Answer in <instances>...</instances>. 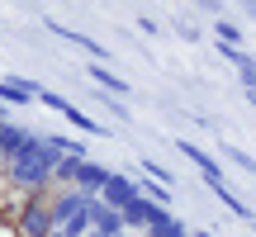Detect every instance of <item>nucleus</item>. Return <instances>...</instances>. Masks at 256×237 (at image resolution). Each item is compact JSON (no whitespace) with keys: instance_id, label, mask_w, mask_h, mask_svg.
<instances>
[{"instance_id":"obj_1","label":"nucleus","mask_w":256,"mask_h":237,"mask_svg":"<svg viewBox=\"0 0 256 237\" xmlns=\"http://www.w3.org/2000/svg\"><path fill=\"white\" fill-rule=\"evenodd\" d=\"M57 162H62V152H52V147H48V138L38 133L19 156H10V162H5V180L19 185V190H28V194L52 190V171H57Z\"/></svg>"},{"instance_id":"obj_2","label":"nucleus","mask_w":256,"mask_h":237,"mask_svg":"<svg viewBox=\"0 0 256 237\" xmlns=\"http://www.w3.org/2000/svg\"><path fill=\"white\" fill-rule=\"evenodd\" d=\"M10 232L14 237H48V232H57V223H52V190H38L34 200L24 204V214L14 218Z\"/></svg>"},{"instance_id":"obj_3","label":"nucleus","mask_w":256,"mask_h":237,"mask_svg":"<svg viewBox=\"0 0 256 237\" xmlns=\"http://www.w3.org/2000/svg\"><path fill=\"white\" fill-rule=\"evenodd\" d=\"M176 152H180L185 162H194V166H200V176H204V185H209V190H218V185H228V180H223V166H218V156H214V152H204L200 142H190V138H180V142H176Z\"/></svg>"},{"instance_id":"obj_4","label":"nucleus","mask_w":256,"mask_h":237,"mask_svg":"<svg viewBox=\"0 0 256 237\" xmlns=\"http://www.w3.org/2000/svg\"><path fill=\"white\" fill-rule=\"evenodd\" d=\"M86 209H90V194H81L76 185H66V190L52 185V223H57V228H66L72 218H81Z\"/></svg>"},{"instance_id":"obj_5","label":"nucleus","mask_w":256,"mask_h":237,"mask_svg":"<svg viewBox=\"0 0 256 237\" xmlns=\"http://www.w3.org/2000/svg\"><path fill=\"white\" fill-rule=\"evenodd\" d=\"M133 200H138V180L124 176V171H110V180H104V190H100V204H110V209H128Z\"/></svg>"},{"instance_id":"obj_6","label":"nucleus","mask_w":256,"mask_h":237,"mask_svg":"<svg viewBox=\"0 0 256 237\" xmlns=\"http://www.w3.org/2000/svg\"><path fill=\"white\" fill-rule=\"evenodd\" d=\"M34 200L28 190H19V185H10V180H0V223L5 228H14V218L24 214V204Z\"/></svg>"},{"instance_id":"obj_7","label":"nucleus","mask_w":256,"mask_h":237,"mask_svg":"<svg viewBox=\"0 0 256 237\" xmlns=\"http://www.w3.org/2000/svg\"><path fill=\"white\" fill-rule=\"evenodd\" d=\"M34 128H19V124H0V162H10V156H19L28 142H34Z\"/></svg>"},{"instance_id":"obj_8","label":"nucleus","mask_w":256,"mask_h":237,"mask_svg":"<svg viewBox=\"0 0 256 237\" xmlns=\"http://www.w3.org/2000/svg\"><path fill=\"white\" fill-rule=\"evenodd\" d=\"M90 232H100V237H119V232H124L119 209H110V204L90 200Z\"/></svg>"},{"instance_id":"obj_9","label":"nucleus","mask_w":256,"mask_h":237,"mask_svg":"<svg viewBox=\"0 0 256 237\" xmlns=\"http://www.w3.org/2000/svg\"><path fill=\"white\" fill-rule=\"evenodd\" d=\"M43 24H48V28H52V34H57V38H66V43H76V48H86V52H90V57H95V62H100V66H104V57H110V52H104V48H100V43H95V38H90V34H81V28H66V24H57V19H43Z\"/></svg>"},{"instance_id":"obj_10","label":"nucleus","mask_w":256,"mask_h":237,"mask_svg":"<svg viewBox=\"0 0 256 237\" xmlns=\"http://www.w3.org/2000/svg\"><path fill=\"white\" fill-rule=\"evenodd\" d=\"M104 180H110V166H100V162H86L81 171H76V190H81V194H90V200H100Z\"/></svg>"},{"instance_id":"obj_11","label":"nucleus","mask_w":256,"mask_h":237,"mask_svg":"<svg viewBox=\"0 0 256 237\" xmlns=\"http://www.w3.org/2000/svg\"><path fill=\"white\" fill-rule=\"evenodd\" d=\"M90 81L104 86V90H114V95H128V81H124V76H114L110 66H100V62H90Z\"/></svg>"},{"instance_id":"obj_12","label":"nucleus","mask_w":256,"mask_h":237,"mask_svg":"<svg viewBox=\"0 0 256 237\" xmlns=\"http://www.w3.org/2000/svg\"><path fill=\"white\" fill-rule=\"evenodd\" d=\"M62 114H66V124H72V128H81V133H100V124H95L86 110H76V104H66Z\"/></svg>"},{"instance_id":"obj_13","label":"nucleus","mask_w":256,"mask_h":237,"mask_svg":"<svg viewBox=\"0 0 256 237\" xmlns=\"http://www.w3.org/2000/svg\"><path fill=\"white\" fill-rule=\"evenodd\" d=\"M147 237H190V228H185L180 218H166V223H152Z\"/></svg>"},{"instance_id":"obj_14","label":"nucleus","mask_w":256,"mask_h":237,"mask_svg":"<svg viewBox=\"0 0 256 237\" xmlns=\"http://www.w3.org/2000/svg\"><path fill=\"white\" fill-rule=\"evenodd\" d=\"M218 43L242 48V24H238V19H218Z\"/></svg>"},{"instance_id":"obj_15","label":"nucleus","mask_w":256,"mask_h":237,"mask_svg":"<svg viewBox=\"0 0 256 237\" xmlns=\"http://www.w3.org/2000/svg\"><path fill=\"white\" fill-rule=\"evenodd\" d=\"M223 156H228V162L238 166V171H247V176H256V156H247V152H242V147H232V142H228V147H223Z\"/></svg>"},{"instance_id":"obj_16","label":"nucleus","mask_w":256,"mask_h":237,"mask_svg":"<svg viewBox=\"0 0 256 237\" xmlns=\"http://www.w3.org/2000/svg\"><path fill=\"white\" fill-rule=\"evenodd\" d=\"M238 76H242V90H247V95H256V57H247V52H242Z\"/></svg>"},{"instance_id":"obj_17","label":"nucleus","mask_w":256,"mask_h":237,"mask_svg":"<svg viewBox=\"0 0 256 237\" xmlns=\"http://www.w3.org/2000/svg\"><path fill=\"white\" fill-rule=\"evenodd\" d=\"M142 171H147V180H156V185H166V190H171V171H166L162 162H152V156H147V162H142Z\"/></svg>"},{"instance_id":"obj_18","label":"nucleus","mask_w":256,"mask_h":237,"mask_svg":"<svg viewBox=\"0 0 256 237\" xmlns=\"http://www.w3.org/2000/svg\"><path fill=\"white\" fill-rule=\"evenodd\" d=\"M38 104H48V110H57V114H62L72 100H66V95H52V90H43V95H38Z\"/></svg>"},{"instance_id":"obj_19","label":"nucleus","mask_w":256,"mask_h":237,"mask_svg":"<svg viewBox=\"0 0 256 237\" xmlns=\"http://www.w3.org/2000/svg\"><path fill=\"white\" fill-rule=\"evenodd\" d=\"M218 57H223V62H232V66H238V62H242V48H228V43H218Z\"/></svg>"},{"instance_id":"obj_20","label":"nucleus","mask_w":256,"mask_h":237,"mask_svg":"<svg viewBox=\"0 0 256 237\" xmlns=\"http://www.w3.org/2000/svg\"><path fill=\"white\" fill-rule=\"evenodd\" d=\"M133 24H138V28H142V34H156V19H152V14H138V19H133Z\"/></svg>"},{"instance_id":"obj_21","label":"nucleus","mask_w":256,"mask_h":237,"mask_svg":"<svg viewBox=\"0 0 256 237\" xmlns=\"http://www.w3.org/2000/svg\"><path fill=\"white\" fill-rule=\"evenodd\" d=\"M247 14H252V19H256V5H247Z\"/></svg>"},{"instance_id":"obj_22","label":"nucleus","mask_w":256,"mask_h":237,"mask_svg":"<svg viewBox=\"0 0 256 237\" xmlns=\"http://www.w3.org/2000/svg\"><path fill=\"white\" fill-rule=\"evenodd\" d=\"M119 237H133V232H119Z\"/></svg>"},{"instance_id":"obj_23","label":"nucleus","mask_w":256,"mask_h":237,"mask_svg":"<svg viewBox=\"0 0 256 237\" xmlns=\"http://www.w3.org/2000/svg\"><path fill=\"white\" fill-rule=\"evenodd\" d=\"M252 232H256V223H252Z\"/></svg>"}]
</instances>
